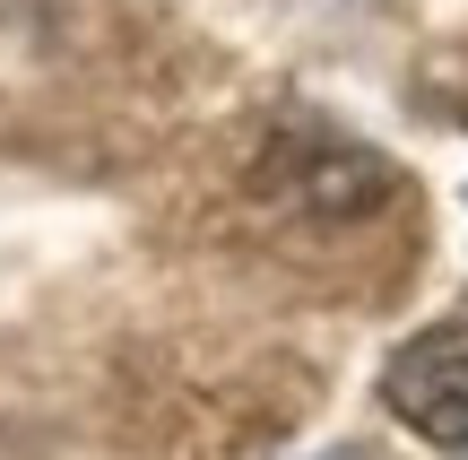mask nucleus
<instances>
[{
    "label": "nucleus",
    "instance_id": "obj_2",
    "mask_svg": "<svg viewBox=\"0 0 468 460\" xmlns=\"http://www.w3.org/2000/svg\"><path fill=\"white\" fill-rule=\"evenodd\" d=\"M390 191H399V174H390L373 148H356V139H303L295 200L313 209V218H373Z\"/></svg>",
    "mask_w": 468,
    "mask_h": 460
},
{
    "label": "nucleus",
    "instance_id": "obj_3",
    "mask_svg": "<svg viewBox=\"0 0 468 460\" xmlns=\"http://www.w3.org/2000/svg\"><path fill=\"white\" fill-rule=\"evenodd\" d=\"M321 460H365V452H321Z\"/></svg>",
    "mask_w": 468,
    "mask_h": 460
},
{
    "label": "nucleus",
    "instance_id": "obj_4",
    "mask_svg": "<svg viewBox=\"0 0 468 460\" xmlns=\"http://www.w3.org/2000/svg\"><path fill=\"white\" fill-rule=\"evenodd\" d=\"M460 122H468V104H460Z\"/></svg>",
    "mask_w": 468,
    "mask_h": 460
},
{
    "label": "nucleus",
    "instance_id": "obj_1",
    "mask_svg": "<svg viewBox=\"0 0 468 460\" xmlns=\"http://www.w3.org/2000/svg\"><path fill=\"white\" fill-rule=\"evenodd\" d=\"M382 409L399 417L417 444L468 452V322L417 330V339L382 365Z\"/></svg>",
    "mask_w": 468,
    "mask_h": 460
}]
</instances>
